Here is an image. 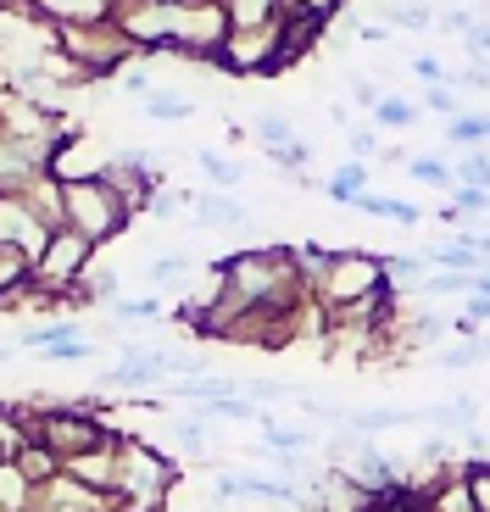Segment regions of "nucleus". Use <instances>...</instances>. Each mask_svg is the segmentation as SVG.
Returning <instances> with one entry per match:
<instances>
[{
	"mask_svg": "<svg viewBox=\"0 0 490 512\" xmlns=\"http://www.w3.org/2000/svg\"><path fill=\"white\" fill-rule=\"evenodd\" d=\"M357 212H368V218H390V223H424V212H418L413 201H396V195H374V190H362V195H357Z\"/></svg>",
	"mask_w": 490,
	"mask_h": 512,
	"instance_id": "nucleus-14",
	"label": "nucleus"
},
{
	"mask_svg": "<svg viewBox=\"0 0 490 512\" xmlns=\"http://www.w3.org/2000/svg\"><path fill=\"white\" fill-rule=\"evenodd\" d=\"M407 173L424 184H435V190H457L452 179V162H440V156H407Z\"/></svg>",
	"mask_w": 490,
	"mask_h": 512,
	"instance_id": "nucleus-23",
	"label": "nucleus"
},
{
	"mask_svg": "<svg viewBox=\"0 0 490 512\" xmlns=\"http://www.w3.org/2000/svg\"><path fill=\"white\" fill-rule=\"evenodd\" d=\"M95 245L73 229H56L51 245L34 256V290L45 301H84V279H90Z\"/></svg>",
	"mask_w": 490,
	"mask_h": 512,
	"instance_id": "nucleus-4",
	"label": "nucleus"
},
{
	"mask_svg": "<svg viewBox=\"0 0 490 512\" xmlns=\"http://www.w3.org/2000/svg\"><path fill=\"white\" fill-rule=\"evenodd\" d=\"M229 12V28H268L284 17V0H218Z\"/></svg>",
	"mask_w": 490,
	"mask_h": 512,
	"instance_id": "nucleus-12",
	"label": "nucleus"
},
{
	"mask_svg": "<svg viewBox=\"0 0 490 512\" xmlns=\"http://www.w3.org/2000/svg\"><path fill=\"white\" fill-rule=\"evenodd\" d=\"M468 56H474V62H490V23H474V34H468Z\"/></svg>",
	"mask_w": 490,
	"mask_h": 512,
	"instance_id": "nucleus-37",
	"label": "nucleus"
},
{
	"mask_svg": "<svg viewBox=\"0 0 490 512\" xmlns=\"http://www.w3.org/2000/svg\"><path fill=\"white\" fill-rule=\"evenodd\" d=\"M424 423H435V429H446V435H468V429H479V401L474 396H452V401H440V407L424 412Z\"/></svg>",
	"mask_w": 490,
	"mask_h": 512,
	"instance_id": "nucleus-11",
	"label": "nucleus"
},
{
	"mask_svg": "<svg viewBox=\"0 0 490 512\" xmlns=\"http://www.w3.org/2000/svg\"><path fill=\"white\" fill-rule=\"evenodd\" d=\"M173 479H179V468L156 446H145L134 435H117V468H112L117 512H162L173 501Z\"/></svg>",
	"mask_w": 490,
	"mask_h": 512,
	"instance_id": "nucleus-1",
	"label": "nucleus"
},
{
	"mask_svg": "<svg viewBox=\"0 0 490 512\" xmlns=\"http://www.w3.org/2000/svg\"><path fill=\"white\" fill-rule=\"evenodd\" d=\"M413 73L424 78V84H446V67H440L435 56H418V62H413Z\"/></svg>",
	"mask_w": 490,
	"mask_h": 512,
	"instance_id": "nucleus-38",
	"label": "nucleus"
},
{
	"mask_svg": "<svg viewBox=\"0 0 490 512\" xmlns=\"http://www.w3.org/2000/svg\"><path fill=\"white\" fill-rule=\"evenodd\" d=\"M117 290H123V284H117L112 268H95L90 279H84V301H112L117 307Z\"/></svg>",
	"mask_w": 490,
	"mask_h": 512,
	"instance_id": "nucleus-31",
	"label": "nucleus"
},
{
	"mask_svg": "<svg viewBox=\"0 0 490 512\" xmlns=\"http://www.w3.org/2000/svg\"><path fill=\"white\" fill-rule=\"evenodd\" d=\"M184 273H190V256H184V251H162L151 262V284H162V290H168V284H179Z\"/></svg>",
	"mask_w": 490,
	"mask_h": 512,
	"instance_id": "nucleus-24",
	"label": "nucleus"
},
{
	"mask_svg": "<svg viewBox=\"0 0 490 512\" xmlns=\"http://www.w3.org/2000/svg\"><path fill=\"white\" fill-rule=\"evenodd\" d=\"M351 95H357V106H368V112L379 106V90L368 84V78H351Z\"/></svg>",
	"mask_w": 490,
	"mask_h": 512,
	"instance_id": "nucleus-39",
	"label": "nucleus"
},
{
	"mask_svg": "<svg viewBox=\"0 0 490 512\" xmlns=\"http://www.w3.org/2000/svg\"><path fill=\"white\" fill-rule=\"evenodd\" d=\"M129 212H134V206L123 201L112 184H101V173L84 179V184H62V229L84 234L95 251L129 229Z\"/></svg>",
	"mask_w": 490,
	"mask_h": 512,
	"instance_id": "nucleus-2",
	"label": "nucleus"
},
{
	"mask_svg": "<svg viewBox=\"0 0 490 512\" xmlns=\"http://www.w3.org/2000/svg\"><path fill=\"white\" fill-rule=\"evenodd\" d=\"M218 496H257V501H279V507H307L312 496H301L296 479H268V474H223L218 468Z\"/></svg>",
	"mask_w": 490,
	"mask_h": 512,
	"instance_id": "nucleus-9",
	"label": "nucleus"
},
{
	"mask_svg": "<svg viewBox=\"0 0 490 512\" xmlns=\"http://www.w3.org/2000/svg\"><path fill=\"white\" fill-rule=\"evenodd\" d=\"M418 290H424V295H468V290H474V279H468V273H424Z\"/></svg>",
	"mask_w": 490,
	"mask_h": 512,
	"instance_id": "nucleus-29",
	"label": "nucleus"
},
{
	"mask_svg": "<svg viewBox=\"0 0 490 512\" xmlns=\"http://www.w3.org/2000/svg\"><path fill=\"white\" fill-rule=\"evenodd\" d=\"M95 351V340L90 334H73V340H62V346H51L45 351V362H84Z\"/></svg>",
	"mask_w": 490,
	"mask_h": 512,
	"instance_id": "nucleus-32",
	"label": "nucleus"
},
{
	"mask_svg": "<svg viewBox=\"0 0 490 512\" xmlns=\"http://www.w3.org/2000/svg\"><path fill=\"white\" fill-rule=\"evenodd\" d=\"M173 446H184V451H207V423L179 418V423H173Z\"/></svg>",
	"mask_w": 490,
	"mask_h": 512,
	"instance_id": "nucleus-33",
	"label": "nucleus"
},
{
	"mask_svg": "<svg viewBox=\"0 0 490 512\" xmlns=\"http://www.w3.org/2000/svg\"><path fill=\"white\" fill-rule=\"evenodd\" d=\"M424 512H474L463 474H457V479H440L435 490H424Z\"/></svg>",
	"mask_w": 490,
	"mask_h": 512,
	"instance_id": "nucleus-17",
	"label": "nucleus"
},
{
	"mask_svg": "<svg viewBox=\"0 0 490 512\" xmlns=\"http://www.w3.org/2000/svg\"><path fill=\"white\" fill-rule=\"evenodd\" d=\"M6 357H12V346H0V362H6Z\"/></svg>",
	"mask_w": 490,
	"mask_h": 512,
	"instance_id": "nucleus-40",
	"label": "nucleus"
},
{
	"mask_svg": "<svg viewBox=\"0 0 490 512\" xmlns=\"http://www.w3.org/2000/svg\"><path fill=\"white\" fill-rule=\"evenodd\" d=\"M485 273H490V268H485Z\"/></svg>",
	"mask_w": 490,
	"mask_h": 512,
	"instance_id": "nucleus-41",
	"label": "nucleus"
},
{
	"mask_svg": "<svg viewBox=\"0 0 490 512\" xmlns=\"http://www.w3.org/2000/svg\"><path fill=\"white\" fill-rule=\"evenodd\" d=\"M195 218H201V229H234V223H245V206L229 190H212L195 201Z\"/></svg>",
	"mask_w": 490,
	"mask_h": 512,
	"instance_id": "nucleus-13",
	"label": "nucleus"
},
{
	"mask_svg": "<svg viewBox=\"0 0 490 512\" xmlns=\"http://www.w3.org/2000/svg\"><path fill=\"white\" fill-rule=\"evenodd\" d=\"M56 45H62V56L84 78L123 73L129 56H134V45L123 39V28H117L112 17H106V23H67V28H56Z\"/></svg>",
	"mask_w": 490,
	"mask_h": 512,
	"instance_id": "nucleus-6",
	"label": "nucleus"
},
{
	"mask_svg": "<svg viewBox=\"0 0 490 512\" xmlns=\"http://www.w3.org/2000/svg\"><path fill=\"white\" fill-rule=\"evenodd\" d=\"M195 162H201V173L212 179V190H234V184L245 179V167L229 162L223 151H195Z\"/></svg>",
	"mask_w": 490,
	"mask_h": 512,
	"instance_id": "nucleus-19",
	"label": "nucleus"
},
{
	"mask_svg": "<svg viewBox=\"0 0 490 512\" xmlns=\"http://www.w3.org/2000/svg\"><path fill=\"white\" fill-rule=\"evenodd\" d=\"M446 140H452L457 151H479V145L490 140V117L485 112H457L452 123H446Z\"/></svg>",
	"mask_w": 490,
	"mask_h": 512,
	"instance_id": "nucleus-15",
	"label": "nucleus"
},
{
	"mask_svg": "<svg viewBox=\"0 0 490 512\" xmlns=\"http://www.w3.org/2000/svg\"><path fill=\"white\" fill-rule=\"evenodd\" d=\"M145 117H156V123H184V117H195V101L190 95H173V90H156L145 101Z\"/></svg>",
	"mask_w": 490,
	"mask_h": 512,
	"instance_id": "nucleus-20",
	"label": "nucleus"
},
{
	"mask_svg": "<svg viewBox=\"0 0 490 512\" xmlns=\"http://www.w3.org/2000/svg\"><path fill=\"white\" fill-rule=\"evenodd\" d=\"M318 190L329 195V201H340V206H357V195L368 190V167H362V162H346V167L335 173V179L318 184Z\"/></svg>",
	"mask_w": 490,
	"mask_h": 512,
	"instance_id": "nucleus-16",
	"label": "nucleus"
},
{
	"mask_svg": "<svg viewBox=\"0 0 490 512\" xmlns=\"http://www.w3.org/2000/svg\"><path fill=\"white\" fill-rule=\"evenodd\" d=\"M240 396H245V401H284V396H296V384H279V379H240Z\"/></svg>",
	"mask_w": 490,
	"mask_h": 512,
	"instance_id": "nucleus-30",
	"label": "nucleus"
},
{
	"mask_svg": "<svg viewBox=\"0 0 490 512\" xmlns=\"http://www.w3.org/2000/svg\"><path fill=\"white\" fill-rule=\"evenodd\" d=\"M374 117H379L385 128H407V123H418V106H413V101H396V95H379Z\"/></svg>",
	"mask_w": 490,
	"mask_h": 512,
	"instance_id": "nucleus-28",
	"label": "nucleus"
},
{
	"mask_svg": "<svg viewBox=\"0 0 490 512\" xmlns=\"http://www.w3.org/2000/svg\"><path fill=\"white\" fill-rule=\"evenodd\" d=\"M279 23L229 28V39H223V51L212 56V67H223V73H279Z\"/></svg>",
	"mask_w": 490,
	"mask_h": 512,
	"instance_id": "nucleus-8",
	"label": "nucleus"
},
{
	"mask_svg": "<svg viewBox=\"0 0 490 512\" xmlns=\"http://www.w3.org/2000/svg\"><path fill=\"white\" fill-rule=\"evenodd\" d=\"M385 28H435V12H429V6H413V0H396Z\"/></svg>",
	"mask_w": 490,
	"mask_h": 512,
	"instance_id": "nucleus-25",
	"label": "nucleus"
},
{
	"mask_svg": "<svg viewBox=\"0 0 490 512\" xmlns=\"http://www.w3.org/2000/svg\"><path fill=\"white\" fill-rule=\"evenodd\" d=\"M257 145H262L268 156L290 151V145H296V128H290V117H284V112H262V117H257Z\"/></svg>",
	"mask_w": 490,
	"mask_h": 512,
	"instance_id": "nucleus-18",
	"label": "nucleus"
},
{
	"mask_svg": "<svg viewBox=\"0 0 490 512\" xmlns=\"http://www.w3.org/2000/svg\"><path fill=\"white\" fill-rule=\"evenodd\" d=\"M374 151H379V134H374V128H357V134H351V156H357V162H368Z\"/></svg>",
	"mask_w": 490,
	"mask_h": 512,
	"instance_id": "nucleus-36",
	"label": "nucleus"
},
{
	"mask_svg": "<svg viewBox=\"0 0 490 512\" xmlns=\"http://www.w3.org/2000/svg\"><path fill=\"white\" fill-rule=\"evenodd\" d=\"M34 12H45L56 28L67 23H106V17L117 12V0H28Z\"/></svg>",
	"mask_w": 490,
	"mask_h": 512,
	"instance_id": "nucleus-10",
	"label": "nucleus"
},
{
	"mask_svg": "<svg viewBox=\"0 0 490 512\" xmlns=\"http://www.w3.org/2000/svg\"><path fill=\"white\" fill-rule=\"evenodd\" d=\"M452 179L468 184V190H490V156L485 151H463L452 162Z\"/></svg>",
	"mask_w": 490,
	"mask_h": 512,
	"instance_id": "nucleus-22",
	"label": "nucleus"
},
{
	"mask_svg": "<svg viewBox=\"0 0 490 512\" xmlns=\"http://www.w3.org/2000/svg\"><path fill=\"white\" fill-rule=\"evenodd\" d=\"M463 485H468V501H474V512H490V457L474 462V468H463Z\"/></svg>",
	"mask_w": 490,
	"mask_h": 512,
	"instance_id": "nucleus-26",
	"label": "nucleus"
},
{
	"mask_svg": "<svg viewBox=\"0 0 490 512\" xmlns=\"http://www.w3.org/2000/svg\"><path fill=\"white\" fill-rule=\"evenodd\" d=\"M117 323H140V318H156L162 312V301L156 295H117Z\"/></svg>",
	"mask_w": 490,
	"mask_h": 512,
	"instance_id": "nucleus-27",
	"label": "nucleus"
},
{
	"mask_svg": "<svg viewBox=\"0 0 490 512\" xmlns=\"http://www.w3.org/2000/svg\"><path fill=\"white\" fill-rule=\"evenodd\" d=\"M424 106H429V112H440L446 123H452V117L463 112V106H457V95L446 90V84H429V90H424Z\"/></svg>",
	"mask_w": 490,
	"mask_h": 512,
	"instance_id": "nucleus-34",
	"label": "nucleus"
},
{
	"mask_svg": "<svg viewBox=\"0 0 490 512\" xmlns=\"http://www.w3.org/2000/svg\"><path fill=\"white\" fill-rule=\"evenodd\" d=\"M474 362H490V340H485V334H468L463 346H452V351H440V368H452V373L474 368Z\"/></svg>",
	"mask_w": 490,
	"mask_h": 512,
	"instance_id": "nucleus-21",
	"label": "nucleus"
},
{
	"mask_svg": "<svg viewBox=\"0 0 490 512\" xmlns=\"http://www.w3.org/2000/svg\"><path fill=\"white\" fill-rule=\"evenodd\" d=\"M385 256L374 251H335L329 256V268H323V279L312 284V301H318L323 312H340V307H357V301H374V295H385Z\"/></svg>",
	"mask_w": 490,
	"mask_h": 512,
	"instance_id": "nucleus-3",
	"label": "nucleus"
},
{
	"mask_svg": "<svg viewBox=\"0 0 490 512\" xmlns=\"http://www.w3.org/2000/svg\"><path fill=\"white\" fill-rule=\"evenodd\" d=\"M23 423H28V440H34V446H45L56 462H73V457L101 451L106 440H112V429H106L101 418H90V412H67V407L23 412Z\"/></svg>",
	"mask_w": 490,
	"mask_h": 512,
	"instance_id": "nucleus-5",
	"label": "nucleus"
},
{
	"mask_svg": "<svg viewBox=\"0 0 490 512\" xmlns=\"http://www.w3.org/2000/svg\"><path fill=\"white\" fill-rule=\"evenodd\" d=\"M112 23L123 28L140 56H168L173 51V0H134V6H117Z\"/></svg>",
	"mask_w": 490,
	"mask_h": 512,
	"instance_id": "nucleus-7",
	"label": "nucleus"
},
{
	"mask_svg": "<svg viewBox=\"0 0 490 512\" xmlns=\"http://www.w3.org/2000/svg\"><path fill=\"white\" fill-rule=\"evenodd\" d=\"M117 78H123V90L140 95V101H151V95H156V84H151V73H145V67H123Z\"/></svg>",
	"mask_w": 490,
	"mask_h": 512,
	"instance_id": "nucleus-35",
	"label": "nucleus"
}]
</instances>
